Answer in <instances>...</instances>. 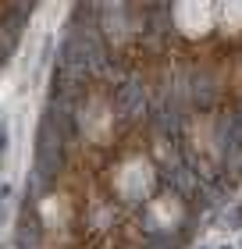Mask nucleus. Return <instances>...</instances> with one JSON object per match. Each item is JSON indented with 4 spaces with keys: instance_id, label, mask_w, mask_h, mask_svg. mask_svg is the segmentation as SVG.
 <instances>
[{
    "instance_id": "f257e3e1",
    "label": "nucleus",
    "mask_w": 242,
    "mask_h": 249,
    "mask_svg": "<svg viewBox=\"0 0 242 249\" xmlns=\"http://www.w3.org/2000/svg\"><path fill=\"white\" fill-rule=\"evenodd\" d=\"M111 192L121 203H149L157 196V164L143 153L121 157L111 167Z\"/></svg>"
},
{
    "instance_id": "20e7f679",
    "label": "nucleus",
    "mask_w": 242,
    "mask_h": 249,
    "mask_svg": "<svg viewBox=\"0 0 242 249\" xmlns=\"http://www.w3.org/2000/svg\"><path fill=\"white\" fill-rule=\"evenodd\" d=\"M149 221L157 224V228H175V224L182 221V199L178 196H171V192H160V196L149 199Z\"/></svg>"
},
{
    "instance_id": "423d86ee",
    "label": "nucleus",
    "mask_w": 242,
    "mask_h": 249,
    "mask_svg": "<svg viewBox=\"0 0 242 249\" xmlns=\"http://www.w3.org/2000/svg\"><path fill=\"white\" fill-rule=\"evenodd\" d=\"M217 25H221L224 32H232V36H239L242 32V0L217 7Z\"/></svg>"
},
{
    "instance_id": "f03ea898",
    "label": "nucleus",
    "mask_w": 242,
    "mask_h": 249,
    "mask_svg": "<svg viewBox=\"0 0 242 249\" xmlns=\"http://www.w3.org/2000/svg\"><path fill=\"white\" fill-rule=\"evenodd\" d=\"M171 21H175L178 36L206 39L217 29V7L203 4V0H178V4H171Z\"/></svg>"
},
{
    "instance_id": "7ed1b4c3",
    "label": "nucleus",
    "mask_w": 242,
    "mask_h": 249,
    "mask_svg": "<svg viewBox=\"0 0 242 249\" xmlns=\"http://www.w3.org/2000/svg\"><path fill=\"white\" fill-rule=\"evenodd\" d=\"M114 107L103 96H89L82 107H78V132L86 135L93 146H107L114 139Z\"/></svg>"
},
{
    "instance_id": "39448f33",
    "label": "nucleus",
    "mask_w": 242,
    "mask_h": 249,
    "mask_svg": "<svg viewBox=\"0 0 242 249\" xmlns=\"http://www.w3.org/2000/svg\"><path fill=\"white\" fill-rule=\"evenodd\" d=\"M39 217L47 228H61V224H68V217H72V199H68V192H54V196H47L39 203Z\"/></svg>"
}]
</instances>
